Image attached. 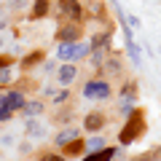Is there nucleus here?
<instances>
[{"label": "nucleus", "instance_id": "nucleus-1", "mask_svg": "<svg viewBox=\"0 0 161 161\" xmlns=\"http://www.w3.org/2000/svg\"><path fill=\"white\" fill-rule=\"evenodd\" d=\"M126 126L121 129V134H118V140L124 145H132L134 140H140V134L145 132V118H142V113H140V110H132V113L126 115Z\"/></svg>", "mask_w": 161, "mask_h": 161}, {"label": "nucleus", "instance_id": "nucleus-2", "mask_svg": "<svg viewBox=\"0 0 161 161\" xmlns=\"http://www.w3.org/2000/svg\"><path fill=\"white\" fill-rule=\"evenodd\" d=\"M89 51H92V46H89V43H59L57 57L62 59V62H73V59L86 57Z\"/></svg>", "mask_w": 161, "mask_h": 161}, {"label": "nucleus", "instance_id": "nucleus-3", "mask_svg": "<svg viewBox=\"0 0 161 161\" xmlns=\"http://www.w3.org/2000/svg\"><path fill=\"white\" fill-rule=\"evenodd\" d=\"M83 97L86 99H108L110 97V83L108 80H89L83 86Z\"/></svg>", "mask_w": 161, "mask_h": 161}, {"label": "nucleus", "instance_id": "nucleus-4", "mask_svg": "<svg viewBox=\"0 0 161 161\" xmlns=\"http://www.w3.org/2000/svg\"><path fill=\"white\" fill-rule=\"evenodd\" d=\"M0 108L11 110V113L22 110V108H24V94H19V92H8V94H3V97H0Z\"/></svg>", "mask_w": 161, "mask_h": 161}, {"label": "nucleus", "instance_id": "nucleus-5", "mask_svg": "<svg viewBox=\"0 0 161 161\" xmlns=\"http://www.w3.org/2000/svg\"><path fill=\"white\" fill-rule=\"evenodd\" d=\"M75 75H78V70H75V64H70V62L57 70V80L62 83V86H70V83L75 80Z\"/></svg>", "mask_w": 161, "mask_h": 161}, {"label": "nucleus", "instance_id": "nucleus-6", "mask_svg": "<svg viewBox=\"0 0 161 161\" xmlns=\"http://www.w3.org/2000/svg\"><path fill=\"white\" fill-rule=\"evenodd\" d=\"M24 132H27L32 140H43V137H46V126H43L40 121H35V118H27V124H24Z\"/></svg>", "mask_w": 161, "mask_h": 161}, {"label": "nucleus", "instance_id": "nucleus-7", "mask_svg": "<svg viewBox=\"0 0 161 161\" xmlns=\"http://www.w3.org/2000/svg\"><path fill=\"white\" fill-rule=\"evenodd\" d=\"M102 126H105V115L102 113H89L86 121H83V129L86 132H99Z\"/></svg>", "mask_w": 161, "mask_h": 161}, {"label": "nucleus", "instance_id": "nucleus-8", "mask_svg": "<svg viewBox=\"0 0 161 161\" xmlns=\"http://www.w3.org/2000/svg\"><path fill=\"white\" fill-rule=\"evenodd\" d=\"M75 137H78V129H73V126H67V129H62V132H59L57 137H54V142H57L59 148H64V145H67V142H73Z\"/></svg>", "mask_w": 161, "mask_h": 161}, {"label": "nucleus", "instance_id": "nucleus-9", "mask_svg": "<svg viewBox=\"0 0 161 161\" xmlns=\"http://www.w3.org/2000/svg\"><path fill=\"white\" fill-rule=\"evenodd\" d=\"M113 156H115L113 148H102V150H94V153H86L83 161H110Z\"/></svg>", "mask_w": 161, "mask_h": 161}, {"label": "nucleus", "instance_id": "nucleus-10", "mask_svg": "<svg viewBox=\"0 0 161 161\" xmlns=\"http://www.w3.org/2000/svg\"><path fill=\"white\" fill-rule=\"evenodd\" d=\"M78 27H73V24H70V27H62L59 30V43H75V40H78Z\"/></svg>", "mask_w": 161, "mask_h": 161}, {"label": "nucleus", "instance_id": "nucleus-11", "mask_svg": "<svg viewBox=\"0 0 161 161\" xmlns=\"http://www.w3.org/2000/svg\"><path fill=\"white\" fill-rule=\"evenodd\" d=\"M83 148H86V140H78V137H75L73 142H67L62 150H64V156H78Z\"/></svg>", "mask_w": 161, "mask_h": 161}, {"label": "nucleus", "instance_id": "nucleus-12", "mask_svg": "<svg viewBox=\"0 0 161 161\" xmlns=\"http://www.w3.org/2000/svg\"><path fill=\"white\" fill-rule=\"evenodd\" d=\"M62 11L67 14L70 19H78V11H80L78 0H62Z\"/></svg>", "mask_w": 161, "mask_h": 161}, {"label": "nucleus", "instance_id": "nucleus-13", "mask_svg": "<svg viewBox=\"0 0 161 161\" xmlns=\"http://www.w3.org/2000/svg\"><path fill=\"white\" fill-rule=\"evenodd\" d=\"M102 148H105V137H99V134L86 140V153H94V150H102Z\"/></svg>", "mask_w": 161, "mask_h": 161}, {"label": "nucleus", "instance_id": "nucleus-14", "mask_svg": "<svg viewBox=\"0 0 161 161\" xmlns=\"http://www.w3.org/2000/svg\"><path fill=\"white\" fill-rule=\"evenodd\" d=\"M22 113L27 115V118H32V115H38V113H43V102H24V108H22Z\"/></svg>", "mask_w": 161, "mask_h": 161}, {"label": "nucleus", "instance_id": "nucleus-15", "mask_svg": "<svg viewBox=\"0 0 161 161\" xmlns=\"http://www.w3.org/2000/svg\"><path fill=\"white\" fill-rule=\"evenodd\" d=\"M46 14H48V3H46V0H35L32 16H35V19H40V16H46Z\"/></svg>", "mask_w": 161, "mask_h": 161}, {"label": "nucleus", "instance_id": "nucleus-16", "mask_svg": "<svg viewBox=\"0 0 161 161\" xmlns=\"http://www.w3.org/2000/svg\"><path fill=\"white\" fill-rule=\"evenodd\" d=\"M14 80V73H11V67H0V83L6 86V83H11Z\"/></svg>", "mask_w": 161, "mask_h": 161}, {"label": "nucleus", "instance_id": "nucleus-17", "mask_svg": "<svg viewBox=\"0 0 161 161\" xmlns=\"http://www.w3.org/2000/svg\"><path fill=\"white\" fill-rule=\"evenodd\" d=\"M6 27H8V8L0 6V30H6Z\"/></svg>", "mask_w": 161, "mask_h": 161}, {"label": "nucleus", "instance_id": "nucleus-18", "mask_svg": "<svg viewBox=\"0 0 161 161\" xmlns=\"http://www.w3.org/2000/svg\"><path fill=\"white\" fill-rule=\"evenodd\" d=\"M64 158H67V156H59V153H43V158H40V161H64Z\"/></svg>", "mask_w": 161, "mask_h": 161}, {"label": "nucleus", "instance_id": "nucleus-19", "mask_svg": "<svg viewBox=\"0 0 161 161\" xmlns=\"http://www.w3.org/2000/svg\"><path fill=\"white\" fill-rule=\"evenodd\" d=\"M11 110H6V108H0V124H6V121H11Z\"/></svg>", "mask_w": 161, "mask_h": 161}, {"label": "nucleus", "instance_id": "nucleus-20", "mask_svg": "<svg viewBox=\"0 0 161 161\" xmlns=\"http://www.w3.org/2000/svg\"><path fill=\"white\" fill-rule=\"evenodd\" d=\"M0 145H14V134H3V137H0Z\"/></svg>", "mask_w": 161, "mask_h": 161}, {"label": "nucleus", "instance_id": "nucleus-21", "mask_svg": "<svg viewBox=\"0 0 161 161\" xmlns=\"http://www.w3.org/2000/svg\"><path fill=\"white\" fill-rule=\"evenodd\" d=\"M67 97H70V94H67V89H64V92H59L57 97H54V102H64V99H67Z\"/></svg>", "mask_w": 161, "mask_h": 161}, {"label": "nucleus", "instance_id": "nucleus-22", "mask_svg": "<svg viewBox=\"0 0 161 161\" xmlns=\"http://www.w3.org/2000/svg\"><path fill=\"white\" fill-rule=\"evenodd\" d=\"M3 46H6V38H3V35H0V48H3Z\"/></svg>", "mask_w": 161, "mask_h": 161}, {"label": "nucleus", "instance_id": "nucleus-23", "mask_svg": "<svg viewBox=\"0 0 161 161\" xmlns=\"http://www.w3.org/2000/svg\"><path fill=\"white\" fill-rule=\"evenodd\" d=\"M158 158H161V153H158Z\"/></svg>", "mask_w": 161, "mask_h": 161}]
</instances>
